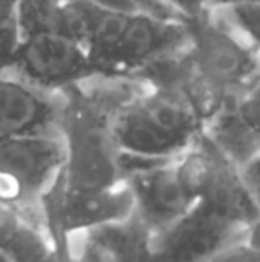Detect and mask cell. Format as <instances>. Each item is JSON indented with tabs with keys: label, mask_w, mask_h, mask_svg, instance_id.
<instances>
[{
	"label": "cell",
	"mask_w": 260,
	"mask_h": 262,
	"mask_svg": "<svg viewBox=\"0 0 260 262\" xmlns=\"http://www.w3.org/2000/svg\"><path fill=\"white\" fill-rule=\"evenodd\" d=\"M46 232L50 234V237H52V241H54V246H56L57 262H100L98 255L87 245H86V248H84V252L80 253V257H75L72 253V243H69L72 237H68V235L61 234V232H57V230H46Z\"/></svg>",
	"instance_id": "4fadbf2b"
},
{
	"label": "cell",
	"mask_w": 260,
	"mask_h": 262,
	"mask_svg": "<svg viewBox=\"0 0 260 262\" xmlns=\"http://www.w3.org/2000/svg\"><path fill=\"white\" fill-rule=\"evenodd\" d=\"M64 164L66 146L61 132L0 139V198L29 220L41 221V196Z\"/></svg>",
	"instance_id": "7a4b0ae2"
},
{
	"label": "cell",
	"mask_w": 260,
	"mask_h": 262,
	"mask_svg": "<svg viewBox=\"0 0 260 262\" xmlns=\"http://www.w3.org/2000/svg\"><path fill=\"white\" fill-rule=\"evenodd\" d=\"M25 217L27 216H23L20 209L0 198V262H9L6 253L7 246L18 234Z\"/></svg>",
	"instance_id": "7c38bea8"
},
{
	"label": "cell",
	"mask_w": 260,
	"mask_h": 262,
	"mask_svg": "<svg viewBox=\"0 0 260 262\" xmlns=\"http://www.w3.org/2000/svg\"><path fill=\"white\" fill-rule=\"evenodd\" d=\"M21 38L18 24V0H0V73L11 64L16 45Z\"/></svg>",
	"instance_id": "30bf717a"
},
{
	"label": "cell",
	"mask_w": 260,
	"mask_h": 262,
	"mask_svg": "<svg viewBox=\"0 0 260 262\" xmlns=\"http://www.w3.org/2000/svg\"><path fill=\"white\" fill-rule=\"evenodd\" d=\"M59 132L66 146L63 168L68 191L109 189L123 180L122 152L114 139V114L127 100L112 93H89L77 84L61 91Z\"/></svg>",
	"instance_id": "6da1fadb"
},
{
	"label": "cell",
	"mask_w": 260,
	"mask_h": 262,
	"mask_svg": "<svg viewBox=\"0 0 260 262\" xmlns=\"http://www.w3.org/2000/svg\"><path fill=\"white\" fill-rule=\"evenodd\" d=\"M187 24L162 18L145 11L132 13L118 47L111 57L105 77H125L145 73L160 59L187 47Z\"/></svg>",
	"instance_id": "52a82bcc"
},
{
	"label": "cell",
	"mask_w": 260,
	"mask_h": 262,
	"mask_svg": "<svg viewBox=\"0 0 260 262\" xmlns=\"http://www.w3.org/2000/svg\"><path fill=\"white\" fill-rule=\"evenodd\" d=\"M39 209L46 230H57L72 237L80 232L127 220L134 214V196L123 180L109 189L68 191L61 169L41 196Z\"/></svg>",
	"instance_id": "277c9868"
},
{
	"label": "cell",
	"mask_w": 260,
	"mask_h": 262,
	"mask_svg": "<svg viewBox=\"0 0 260 262\" xmlns=\"http://www.w3.org/2000/svg\"><path fill=\"white\" fill-rule=\"evenodd\" d=\"M61 111V93L36 88L13 73H0V139L57 134Z\"/></svg>",
	"instance_id": "ba28073f"
},
{
	"label": "cell",
	"mask_w": 260,
	"mask_h": 262,
	"mask_svg": "<svg viewBox=\"0 0 260 262\" xmlns=\"http://www.w3.org/2000/svg\"><path fill=\"white\" fill-rule=\"evenodd\" d=\"M6 73L52 93H61L98 75L82 43L50 31L21 34Z\"/></svg>",
	"instance_id": "3957f363"
},
{
	"label": "cell",
	"mask_w": 260,
	"mask_h": 262,
	"mask_svg": "<svg viewBox=\"0 0 260 262\" xmlns=\"http://www.w3.org/2000/svg\"><path fill=\"white\" fill-rule=\"evenodd\" d=\"M216 11L221 13L260 54V4H244Z\"/></svg>",
	"instance_id": "8fae6325"
},
{
	"label": "cell",
	"mask_w": 260,
	"mask_h": 262,
	"mask_svg": "<svg viewBox=\"0 0 260 262\" xmlns=\"http://www.w3.org/2000/svg\"><path fill=\"white\" fill-rule=\"evenodd\" d=\"M122 177L134 196L135 214L153 234L178 221L196 204L178 180L177 159L157 161L122 154Z\"/></svg>",
	"instance_id": "5b68a950"
},
{
	"label": "cell",
	"mask_w": 260,
	"mask_h": 262,
	"mask_svg": "<svg viewBox=\"0 0 260 262\" xmlns=\"http://www.w3.org/2000/svg\"><path fill=\"white\" fill-rule=\"evenodd\" d=\"M244 232L196 202L180 220L153 234L152 262H210Z\"/></svg>",
	"instance_id": "8992f818"
},
{
	"label": "cell",
	"mask_w": 260,
	"mask_h": 262,
	"mask_svg": "<svg viewBox=\"0 0 260 262\" xmlns=\"http://www.w3.org/2000/svg\"><path fill=\"white\" fill-rule=\"evenodd\" d=\"M171 11L178 14L184 21L195 20L214 11L212 0H162Z\"/></svg>",
	"instance_id": "5bb4252c"
},
{
	"label": "cell",
	"mask_w": 260,
	"mask_h": 262,
	"mask_svg": "<svg viewBox=\"0 0 260 262\" xmlns=\"http://www.w3.org/2000/svg\"><path fill=\"white\" fill-rule=\"evenodd\" d=\"M244 4H260V0H212L214 9H226V7L244 6Z\"/></svg>",
	"instance_id": "d6986e66"
},
{
	"label": "cell",
	"mask_w": 260,
	"mask_h": 262,
	"mask_svg": "<svg viewBox=\"0 0 260 262\" xmlns=\"http://www.w3.org/2000/svg\"><path fill=\"white\" fill-rule=\"evenodd\" d=\"M210 262H260V255L250 248L243 239L223 248Z\"/></svg>",
	"instance_id": "9a60e30c"
},
{
	"label": "cell",
	"mask_w": 260,
	"mask_h": 262,
	"mask_svg": "<svg viewBox=\"0 0 260 262\" xmlns=\"http://www.w3.org/2000/svg\"><path fill=\"white\" fill-rule=\"evenodd\" d=\"M86 245L100 262H152L153 232L130 214L127 220L109 223L86 232Z\"/></svg>",
	"instance_id": "9c48e42d"
},
{
	"label": "cell",
	"mask_w": 260,
	"mask_h": 262,
	"mask_svg": "<svg viewBox=\"0 0 260 262\" xmlns=\"http://www.w3.org/2000/svg\"><path fill=\"white\" fill-rule=\"evenodd\" d=\"M137 6L141 7L145 13H152L157 14V16H162V18H173V20H182L175 11H171L162 0H135ZM184 21V20H182Z\"/></svg>",
	"instance_id": "e0dca14e"
},
{
	"label": "cell",
	"mask_w": 260,
	"mask_h": 262,
	"mask_svg": "<svg viewBox=\"0 0 260 262\" xmlns=\"http://www.w3.org/2000/svg\"><path fill=\"white\" fill-rule=\"evenodd\" d=\"M241 177L244 180V186L248 187L253 200L260 207V150L255 154L250 161H246L241 166Z\"/></svg>",
	"instance_id": "2e32d148"
},
{
	"label": "cell",
	"mask_w": 260,
	"mask_h": 262,
	"mask_svg": "<svg viewBox=\"0 0 260 262\" xmlns=\"http://www.w3.org/2000/svg\"><path fill=\"white\" fill-rule=\"evenodd\" d=\"M243 241L246 243V245L250 246L253 252H257L260 255V216L250 225V227L246 228Z\"/></svg>",
	"instance_id": "ac0fdd59"
}]
</instances>
